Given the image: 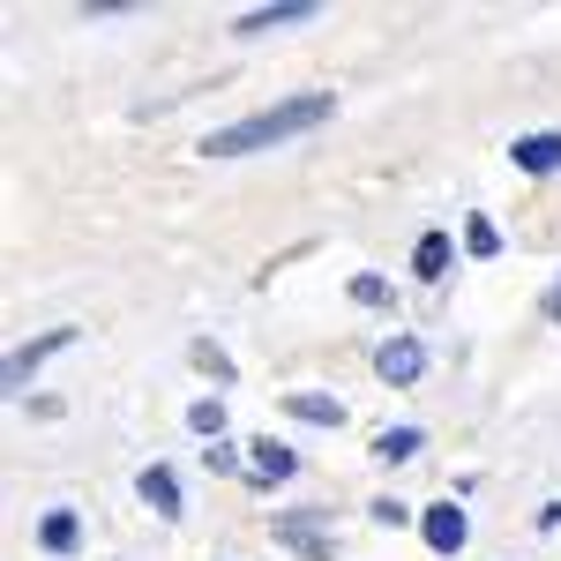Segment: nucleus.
I'll list each match as a JSON object with an SVG mask.
<instances>
[{
	"label": "nucleus",
	"mask_w": 561,
	"mask_h": 561,
	"mask_svg": "<svg viewBox=\"0 0 561 561\" xmlns=\"http://www.w3.org/2000/svg\"><path fill=\"white\" fill-rule=\"evenodd\" d=\"M293 472H300V449H293V442H270V434L248 442V479H255V486H285Z\"/></svg>",
	"instance_id": "nucleus-11"
},
{
	"label": "nucleus",
	"mask_w": 561,
	"mask_h": 561,
	"mask_svg": "<svg viewBox=\"0 0 561 561\" xmlns=\"http://www.w3.org/2000/svg\"><path fill=\"white\" fill-rule=\"evenodd\" d=\"M195 367H203L210 382H225V389H232V359H225L217 345H195Z\"/></svg>",
	"instance_id": "nucleus-18"
},
{
	"label": "nucleus",
	"mask_w": 561,
	"mask_h": 561,
	"mask_svg": "<svg viewBox=\"0 0 561 561\" xmlns=\"http://www.w3.org/2000/svg\"><path fill=\"white\" fill-rule=\"evenodd\" d=\"M68 345H76V322H53V330H38V337H23V345L8 352V382L23 389L45 359H53V352H68Z\"/></svg>",
	"instance_id": "nucleus-4"
},
{
	"label": "nucleus",
	"mask_w": 561,
	"mask_h": 561,
	"mask_svg": "<svg viewBox=\"0 0 561 561\" xmlns=\"http://www.w3.org/2000/svg\"><path fill=\"white\" fill-rule=\"evenodd\" d=\"M203 472H217V479H248V449L225 434V442H210V449H203Z\"/></svg>",
	"instance_id": "nucleus-14"
},
{
	"label": "nucleus",
	"mask_w": 561,
	"mask_h": 561,
	"mask_svg": "<svg viewBox=\"0 0 561 561\" xmlns=\"http://www.w3.org/2000/svg\"><path fill=\"white\" fill-rule=\"evenodd\" d=\"M420 449H427V434H420V427H382V434H375V465H412Z\"/></svg>",
	"instance_id": "nucleus-13"
},
{
	"label": "nucleus",
	"mask_w": 561,
	"mask_h": 561,
	"mask_svg": "<svg viewBox=\"0 0 561 561\" xmlns=\"http://www.w3.org/2000/svg\"><path fill=\"white\" fill-rule=\"evenodd\" d=\"M539 314H547V322H554V330H561V277H554V285H547V300H539Z\"/></svg>",
	"instance_id": "nucleus-20"
},
{
	"label": "nucleus",
	"mask_w": 561,
	"mask_h": 561,
	"mask_svg": "<svg viewBox=\"0 0 561 561\" xmlns=\"http://www.w3.org/2000/svg\"><path fill=\"white\" fill-rule=\"evenodd\" d=\"M420 539H427L434 554H465V539H472L465 502H434V510H420Z\"/></svg>",
	"instance_id": "nucleus-5"
},
{
	"label": "nucleus",
	"mask_w": 561,
	"mask_h": 561,
	"mask_svg": "<svg viewBox=\"0 0 561 561\" xmlns=\"http://www.w3.org/2000/svg\"><path fill=\"white\" fill-rule=\"evenodd\" d=\"M187 427L203 434V449L225 442V397H195V404H187Z\"/></svg>",
	"instance_id": "nucleus-15"
},
{
	"label": "nucleus",
	"mask_w": 561,
	"mask_h": 561,
	"mask_svg": "<svg viewBox=\"0 0 561 561\" xmlns=\"http://www.w3.org/2000/svg\"><path fill=\"white\" fill-rule=\"evenodd\" d=\"M449 270H457V232H442V225L420 232V248H412V277H420V285H442Z\"/></svg>",
	"instance_id": "nucleus-12"
},
{
	"label": "nucleus",
	"mask_w": 561,
	"mask_h": 561,
	"mask_svg": "<svg viewBox=\"0 0 561 561\" xmlns=\"http://www.w3.org/2000/svg\"><path fill=\"white\" fill-rule=\"evenodd\" d=\"M31 539H38V554H53V561H76V554H83V517H76L68 502H53V510L38 517V531H31Z\"/></svg>",
	"instance_id": "nucleus-7"
},
{
	"label": "nucleus",
	"mask_w": 561,
	"mask_h": 561,
	"mask_svg": "<svg viewBox=\"0 0 561 561\" xmlns=\"http://www.w3.org/2000/svg\"><path fill=\"white\" fill-rule=\"evenodd\" d=\"M322 524H330V517H314V510H293V517L270 524V539H277V547H293L300 561H330L337 547H330V531H322Z\"/></svg>",
	"instance_id": "nucleus-3"
},
{
	"label": "nucleus",
	"mask_w": 561,
	"mask_h": 561,
	"mask_svg": "<svg viewBox=\"0 0 561 561\" xmlns=\"http://www.w3.org/2000/svg\"><path fill=\"white\" fill-rule=\"evenodd\" d=\"M285 420H300V427H345L352 420V404L345 397H330V389H293V397H285Z\"/></svg>",
	"instance_id": "nucleus-10"
},
{
	"label": "nucleus",
	"mask_w": 561,
	"mask_h": 561,
	"mask_svg": "<svg viewBox=\"0 0 561 561\" xmlns=\"http://www.w3.org/2000/svg\"><path fill=\"white\" fill-rule=\"evenodd\" d=\"M314 15H322L314 0H270V8H248L232 31H240V38H262V31H300V23H314Z\"/></svg>",
	"instance_id": "nucleus-9"
},
{
	"label": "nucleus",
	"mask_w": 561,
	"mask_h": 561,
	"mask_svg": "<svg viewBox=\"0 0 561 561\" xmlns=\"http://www.w3.org/2000/svg\"><path fill=\"white\" fill-rule=\"evenodd\" d=\"M352 300H359V307H389V300H397V285H389L382 270H359V277H352Z\"/></svg>",
	"instance_id": "nucleus-17"
},
{
	"label": "nucleus",
	"mask_w": 561,
	"mask_h": 561,
	"mask_svg": "<svg viewBox=\"0 0 561 561\" xmlns=\"http://www.w3.org/2000/svg\"><path fill=\"white\" fill-rule=\"evenodd\" d=\"M367 517H375V524H389V531H404V524H420V517H404V502H389V494H375V502H367Z\"/></svg>",
	"instance_id": "nucleus-19"
},
{
	"label": "nucleus",
	"mask_w": 561,
	"mask_h": 561,
	"mask_svg": "<svg viewBox=\"0 0 561 561\" xmlns=\"http://www.w3.org/2000/svg\"><path fill=\"white\" fill-rule=\"evenodd\" d=\"M420 375H427V345H420V337H382V345H375V382L412 389Z\"/></svg>",
	"instance_id": "nucleus-2"
},
{
	"label": "nucleus",
	"mask_w": 561,
	"mask_h": 561,
	"mask_svg": "<svg viewBox=\"0 0 561 561\" xmlns=\"http://www.w3.org/2000/svg\"><path fill=\"white\" fill-rule=\"evenodd\" d=\"M330 113H337L330 90H300V98H285V105H262V113H248V121H232V128H210L203 135V158H255V150H270V142L314 135Z\"/></svg>",
	"instance_id": "nucleus-1"
},
{
	"label": "nucleus",
	"mask_w": 561,
	"mask_h": 561,
	"mask_svg": "<svg viewBox=\"0 0 561 561\" xmlns=\"http://www.w3.org/2000/svg\"><path fill=\"white\" fill-rule=\"evenodd\" d=\"M465 255H472V262H494V255H502V232H494V217H465Z\"/></svg>",
	"instance_id": "nucleus-16"
},
{
	"label": "nucleus",
	"mask_w": 561,
	"mask_h": 561,
	"mask_svg": "<svg viewBox=\"0 0 561 561\" xmlns=\"http://www.w3.org/2000/svg\"><path fill=\"white\" fill-rule=\"evenodd\" d=\"M510 165H517L524 180H554L561 173V128H531L510 142Z\"/></svg>",
	"instance_id": "nucleus-6"
},
{
	"label": "nucleus",
	"mask_w": 561,
	"mask_h": 561,
	"mask_svg": "<svg viewBox=\"0 0 561 561\" xmlns=\"http://www.w3.org/2000/svg\"><path fill=\"white\" fill-rule=\"evenodd\" d=\"M135 494H142V510H158L165 524L187 517V494H180V472H173V465H142V472H135Z\"/></svg>",
	"instance_id": "nucleus-8"
}]
</instances>
